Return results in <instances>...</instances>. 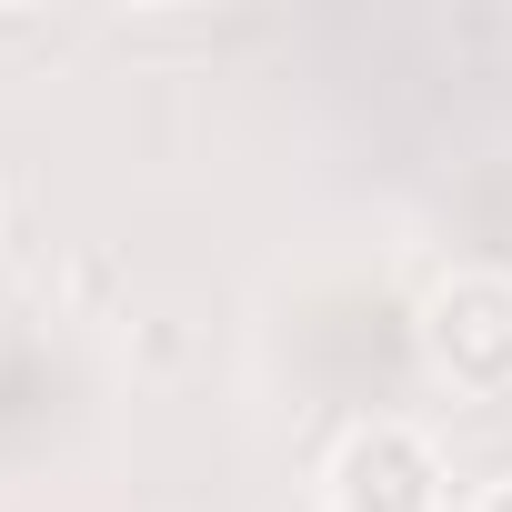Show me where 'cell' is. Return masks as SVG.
<instances>
[{
    "mask_svg": "<svg viewBox=\"0 0 512 512\" xmlns=\"http://www.w3.org/2000/svg\"><path fill=\"white\" fill-rule=\"evenodd\" d=\"M422 352L452 392H512V282L502 272H452L422 302Z\"/></svg>",
    "mask_w": 512,
    "mask_h": 512,
    "instance_id": "obj_1",
    "label": "cell"
},
{
    "mask_svg": "<svg viewBox=\"0 0 512 512\" xmlns=\"http://www.w3.org/2000/svg\"><path fill=\"white\" fill-rule=\"evenodd\" d=\"M332 512H442V462L412 422H352L322 462Z\"/></svg>",
    "mask_w": 512,
    "mask_h": 512,
    "instance_id": "obj_2",
    "label": "cell"
},
{
    "mask_svg": "<svg viewBox=\"0 0 512 512\" xmlns=\"http://www.w3.org/2000/svg\"><path fill=\"white\" fill-rule=\"evenodd\" d=\"M472 512H512V482H492V492H482V502H472Z\"/></svg>",
    "mask_w": 512,
    "mask_h": 512,
    "instance_id": "obj_3",
    "label": "cell"
}]
</instances>
